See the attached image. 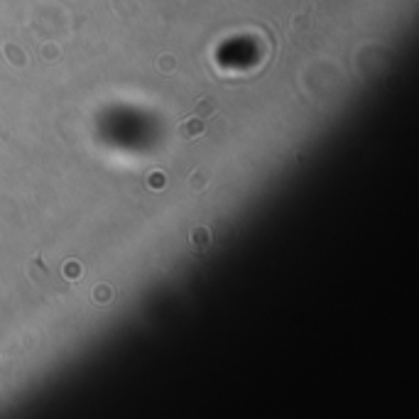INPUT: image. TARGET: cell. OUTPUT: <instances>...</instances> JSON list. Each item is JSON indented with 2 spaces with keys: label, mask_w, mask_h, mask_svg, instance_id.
I'll list each match as a JSON object with an SVG mask.
<instances>
[{
  "label": "cell",
  "mask_w": 419,
  "mask_h": 419,
  "mask_svg": "<svg viewBox=\"0 0 419 419\" xmlns=\"http://www.w3.org/2000/svg\"><path fill=\"white\" fill-rule=\"evenodd\" d=\"M213 111H216V106H213L211 101H199V103H196V108H194V115H199V118H209V115H213Z\"/></svg>",
  "instance_id": "4"
},
{
  "label": "cell",
  "mask_w": 419,
  "mask_h": 419,
  "mask_svg": "<svg viewBox=\"0 0 419 419\" xmlns=\"http://www.w3.org/2000/svg\"><path fill=\"white\" fill-rule=\"evenodd\" d=\"M192 240H194V245L196 248H204V245H209L211 243V235L206 228H194V233H192Z\"/></svg>",
  "instance_id": "3"
},
{
  "label": "cell",
  "mask_w": 419,
  "mask_h": 419,
  "mask_svg": "<svg viewBox=\"0 0 419 419\" xmlns=\"http://www.w3.org/2000/svg\"><path fill=\"white\" fill-rule=\"evenodd\" d=\"M111 299V287H96V302H108Z\"/></svg>",
  "instance_id": "5"
},
{
  "label": "cell",
  "mask_w": 419,
  "mask_h": 419,
  "mask_svg": "<svg viewBox=\"0 0 419 419\" xmlns=\"http://www.w3.org/2000/svg\"><path fill=\"white\" fill-rule=\"evenodd\" d=\"M206 133V123H204V118H189L187 123H182L179 125V138L182 140H194V138H201Z\"/></svg>",
  "instance_id": "1"
},
{
  "label": "cell",
  "mask_w": 419,
  "mask_h": 419,
  "mask_svg": "<svg viewBox=\"0 0 419 419\" xmlns=\"http://www.w3.org/2000/svg\"><path fill=\"white\" fill-rule=\"evenodd\" d=\"M206 184H209V169H196L194 177H192V189L199 192V189H204Z\"/></svg>",
  "instance_id": "2"
}]
</instances>
